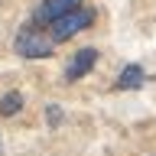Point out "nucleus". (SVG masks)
Wrapping results in <instances>:
<instances>
[{
    "mask_svg": "<svg viewBox=\"0 0 156 156\" xmlns=\"http://www.w3.org/2000/svg\"><path fill=\"white\" fill-rule=\"evenodd\" d=\"M13 52L20 58H26V62H39V58H49L55 52V42H52L46 26H39V23L29 20L26 26L16 33V39H13Z\"/></svg>",
    "mask_w": 156,
    "mask_h": 156,
    "instance_id": "nucleus-1",
    "label": "nucleus"
},
{
    "mask_svg": "<svg viewBox=\"0 0 156 156\" xmlns=\"http://www.w3.org/2000/svg\"><path fill=\"white\" fill-rule=\"evenodd\" d=\"M91 23H94V10H91V7H72L68 13H62L58 20H52L46 29H49V36H52V42L58 46V42L72 39L75 33L88 29Z\"/></svg>",
    "mask_w": 156,
    "mask_h": 156,
    "instance_id": "nucleus-2",
    "label": "nucleus"
},
{
    "mask_svg": "<svg viewBox=\"0 0 156 156\" xmlns=\"http://www.w3.org/2000/svg\"><path fill=\"white\" fill-rule=\"evenodd\" d=\"M98 58H101V55H98V49H91V46L78 49L75 55H72V62L65 65V81H81V78L98 65Z\"/></svg>",
    "mask_w": 156,
    "mask_h": 156,
    "instance_id": "nucleus-3",
    "label": "nucleus"
},
{
    "mask_svg": "<svg viewBox=\"0 0 156 156\" xmlns=\"http://www.w3.org/2000/svg\"><path fill=\"white\" fill-rule=\"evenodd\" d=\"M72 7H78V0H42V3L36 7V13H33V23L49 26L52 20H58L62 13H68Z\"/></svg>",
    "mask_w": 156,
    "mask_h": 156,
    "instance_id": "nucleus-4",
    "label": "nucleus"
},
{
    "mask_svg": "<svg viewBox=\"0 0 156 156\" xmlns=\"http://www.w3.org/2000/svg\"><path fill=\"white\" fill-rule=\"evenodd\" d=\"M143 85H146V72H143V65H136V62L124 65V72H120L117 81H114L117 91H136V88H143Z\"/></svg>",
    "mask_w": 156,
    "mask_h": 156,
    "instance_id": "nucleus-5",
    "label": "nucleus"
},
{
    "mask_svg": "<svg viewBox=\"0 0 156 156\" xmlns=\"http://www.w3.org/2000/svg\"><path fill=\"white\" fill-rule=\"evenodd\" d=\"M20 111H23V94L20 91H7V94L0 98V114L3 117H13Z\"/></svg>",
    "mask_w": 156,
    "mask_h": 156,
    "instance_id": "nucleus-6",
    "label": "nucleus"
},
{
    "mask_svg": "<svg viewBox=\"0 0 156 156\" xmlns=\"http://www.w3.org/2000/svg\"><path fill=\"white\" fill-rule=\"evenodd\" d=\"M46 117H49V124H52V127H58V124H62V107H58V104H49L46 107Z\"/></svg>",
    "mask_w": 156,
    "mask_h": 156,
    "instance_id": "nucleus-7",
    "label": "nucleus"
},
{
    "mask_svg": "<svg viewBox=\"0 0 156 156\" xmlns=\"http://www.w3.org/2000/svg\"><path fill=\"white\" fill-rule=\"evenodd\" d=\"M0 153H3V143H0Z\"/></svg>",
    "mask_w": 156,
    "mask_h": 156,
    "instance_id": "nucleus-8",
    "label": "nucleus"
}]
</instances>
